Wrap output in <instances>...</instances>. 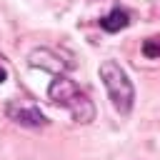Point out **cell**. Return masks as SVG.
<instances>
[{
	"label": "cell",
	"mask_w": 160,
	"mask_h": 160,
	"mask_svg": "<svg viewBox=\"0 0 160 160\" xmlns=\"http://www.w3.org/2000/svg\"><path fill=\"white\" fill-rule=\"evenodd\" d=\"M48 98H50L52 105L65 108V110L72 115L75 122L88 125V122L95 120V105H92V100H90V98L75 85V80H70L68 75H55V78H52V82H50V88H48Z\"/></svg>",
	"instance_id": "obj_1"
},
{
	"label": "cell",
	"mask_w": 160,
	"mask_h": 160,
	"mask_svg": "<svg viewBox=\"0 0 160 160\" xmlns=\"http://www.w3.org/2000/svg\"><path fill=\"white\" fill-rule=\"evenodd\" d=\"M100 78H102V85H105L110 100H112V108L120 115H128L135 102V88H132L128 72L115 60H105L100 65Z\"/></svg>",
	"instance_id": "obj_2"
},
{
	"label": "cell",
	"mask_w": 160,
	"mask_h": 160,
	"mask_svg": "<svg viewBox=\"0 0 160 160\" xmlns=\"http://www.w3.org/2000/svg\"><path fill=\"white\" fill-rule=\"evenodd\" d=\"M5 112L12 122L25 125V128H40L48 122V118L40 112V108L35 102H25V100H10L5 105Z\"/></svg>",
	"instance_id": "obj_3"
},
{
	"label": "cell",
	"mask_w": 160,
	"mask_h": 160,
	"mask_svg": "<svg viewBox=\"0 0 160 160\" xmlns=\"http://www.w3.org/2000/svg\"><path fill=\"white\" fill-rule=\"evenodd\" d=\"M28 62H30V68H40V70H48V72H55V75H62L65 70H70V62H65L50 48H35L28 55Z\"/></svg>",
	"instance_id": "obj_4"
},
{
	"label": "cell",
	"mask_w": 160,
	"mask_h": 160,
	"mask_svg": "<svg viewBox=\"0 0 160 160\" xmlns=\"http://www.w3.org/2000/svg\"><path fill=\"white\" fill-rule=\"evenodd\" d=\"M100 25H102V30H108V32H118V30H122V28L130 25V15H128L125 10H120V8H115V10H110V12L100 20Z\"/></svg>",
	"instance_id": "obj_5"
},
{
	"label": "cell",
	"mask_w": 160,
	"mask_h": 160,
	"mask_svg": "<svg viewBox=\"0 0 160 160\" xmlns=\"http://www.w3.org/2000/svg\"><path fill=\"white\" fill-rule=\"evenodd\" d=\"M142 55L158 60V58H160V38H148V40L142 42Z\"/></svg>",
	"instance_id": "obj_6"
},
{
	"label": "cell",
	"mask_w": 160,
	"mask_h": 160,
	"mask_svg": "<svg viewBox=\"0 0 160 160\" xmlns=\"http://www.w3.org/2000/svg\"><path fill=\"white\" fill-rule=\"evenodd\" d=\"M5 80H8V70H5V68H2V65H0V85H2V82H5Z\"/></svg>",
	"instance_id": "obj_7"
}]
</instances>
